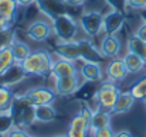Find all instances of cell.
Masks as SVG:
<instances>
[{
  "instance_id": "cell-28",
  "label": "cell",
  "mask_w": 146,
  "mask_h": 137,
  "mask_svg": "<svg viewBox=\"0 0 146 137\" xmlns=\"http://www.w3.org/2000/svg\"><path fill=\"white\" fill-rule=\"evenodd\" d=\"M0 62H1L3 65H6L7 68H10L11 65H14V64H16L10 44H9V45L0 47Z\"/></svg>"
},
{
  "instance_id": "cell-22",
  "label": "cell",
  "mask_w": 146,
  "mask_h": 137,
  "mask_svg": "<svg viewBox=\"0 0 146 137\" xmlns=\"http://www.w3.org/2000/svg\"><path fill=\"white\" fill-rule=\"evenodd\" d=\"M57 117V112L51 105H40L36 106V122H41V123H50L52 120H55Z\"/></svg>"
},
{
  "instance_id": "cell-41",
  "label": "cell",
  "mask_w": 146,
  "mask_h": 137,
  "mask_svg": "<svg viewBox=\"0 0 146 137\" xmlns=\"http://www.w3.org/2000/svg\"><path fill=\"white\" fill-rule=\"evenodd\" d=\"M143 103H145V106H146V97H145V99H143Z\"/></svg>"
},
{
  "instance_id": "cell-34",
  "label": "cell",
  "mask_w": 146,
  "mask_h": 137,
  "mask_svg": "<svg viewBox=\"0 0 146 137\" xmlns=\"http://www.w3.org/2000/svg\"><path fill=\"white\" fill-rule=\"evenodd\" d=\"M135 36H138L141 40H143V41H146V23L143 21V24L138 28V31H136V34Z\"/></svg>"
},
{
  "instance_id": "cell-27",
  "label": "cell",
  "mask_w": 146,
  "mask_h": 137,
  "mask_svg": "<svg viewBox=\"0 0 146 137\" xmlns=\"http://www.w3.org/2000/svg\"><path fill=\"white\" fill-rule=\"evenodd\" d=\"M13 127H14V122H13L11 115L9 112L0 113V134L6 136Z\"/></svg>"
},
{
  "instance_id": "cell-30",
  "label": "cell",
  "mask_w": 146,
  "mask_h": 137,
  "mask_svg": "<svg viewBox=\"0 0 146 137\" xmlns=\"http://www.w3.org/2000/svg\"><path fill=\"white\" fill-rule=\"evenodd\" d=\"M92 137H115V133H113L111 126H106V127L94 130L92 132Z\"/></svg>"
},
{
  "instance_id": "cell-39",
  "label": "cell",
  "mask_w": 146,
  "mask_h": 137,
  "mask_svg": "<svg viewBox=\"0 0 146 137\" xmlns=\"http://www.w3.org/2000/svg\"><path fill=\"white\" fill-rule=\"evenodd\" d=\"M141 16H142V18H143V21H145V23H146V9H143V10H142V14H141Z\"/></svg>"
},
{
  "instance_id": "cell-6",
  "label": "cell",
  "mask_w": 146,
  "mask_h": 137,
  "mask_svg": "<svg viewBox=\"0 0 146 137\" xmlns=\"http://www.w3.org/2000/svg\"><path fill=\"white\" fill-rule=\"evenodd\" d=\"M23 96L33 106H40V105H51L55 100L57 92L50 89V88L38 86V88H33V89L27 91Z\"/></svg>"
},
{
  "instance_id": "cell-4",
  "label": "cell",
  "mask_w": 146,
  "mask_h": 137,
  "mask_svg": "<svg viewBox=\"0 0 146 137\" xmlns=\"http://www.w3.org/2000/svg\"><path fill=\"white\" fill-rule=\"evenodd\" d=\"M119 93H121V91L118 89V86L115 85V82L108 81V82H104V84L98 88L94 97H95V100L99 103V107L111 110L112 106L115 105V102H116Z\"/></svg>"
},
{
  "instance_id": "cell-10",
  "label": "cell",
  "mask_w": 146,
  "mask_h": 137,
  "mask_svg": "<svg viewBox=\"0 0 146 137\" xmlns=\"http://www.w3.org/2000/svg\"><path fill=\"white\" fill-rule=\"evenodd\" d=\"M125 23V16L121 11L112 10L108 14L104 16V31L106 33V36H115L123 26Z\"/></svg>"
},
{
  "instance_id": "cell-26",
  "label": "cell",
  "mask_w": 146,
  "mask_h": 137,
  "mask_svg": "<svg viewBox=\"0 0 146 137\" xmlns=\"http://www.w3.org/2000/svg\"><path fill=\"white\" fill-rule=\"evenodd\" d=\"M131 95L135 97V100H143L146 97V76L138 79L132 86H131Z\"/></svg>"
},
{
  "instance_id": "cell-18",
  "label": "cell",
  "mask_w": 146,
  "mask_h": 137,
  "mask_svg": "<svg viewBox=\"0 0 146 137\" xmlns=\"http://www.w3.org/2000/svg\"><path fill=\"white\" fill-rule=\"evenodd\" d=\"M81 76L87 82H99L102 79V69L98 62H84L81 68Z\"/></svg>"
},
{
  "instance_id": "cell-23",
  "label": "cell",
  "mask_w": 146,
  "mask_h": 137,
  "mask_svg": "<svg viewBox=\"0 0 146 137\" xmlns=\"http://www.w3.org/2000/svg\"><path fill=\"white\" fill-rule=\"evenodd\" d=\"M128 51L136 54L146 62V41L141 40L138 36H131L128 38Z\"/></svg>"
},
{
  "instance_id": "cell-11",
  "label": "cell",
  "mask_w": 146,
  "mask_h": 137,
  "mask_svg": "<svg viewBox=\"0 0 146 137\" xmlns=\"http://www.w3.org/2000/svg\"><path fill=\"white\" fill-rule=\"evenodd\" d=\"M54 52L61 58L67 61H77L80 59V48H78V41H60L54 47Z\"/></svg>"
},
{
  "instance_id": "cell-40",
  "label": "cell",
  "mask_w": 146,
  "mask_h": 137,
  "mask_svg": "<svg viewBox=\"0 0 146 137\" xmlns=\"http://www.w3.org/2000/svg\"><path fill=\"white\" fill-rule=\"evenodd\" d=\"M54 137H68L67 134H60V136H54Z\"/></svg>"
},
{
  "instance_id": "cell-37",
  "label": "cell",
  "mask_w": 146,
  "mask_h": 137,
  "mask_svg": "<svg viewBox=\"0 0 146 137\" xmlns=\"http://www.w3.org/2000/svg\"><path fill=\"white\" fill-rule=\"evenodd\" d=\"M16 1H17V4H19V6H24V7H26V6L33 4L36 0H16Z\"/></svg>"
},
{
  "instance_id": "cell-33",
  "label": "cell",
  "mask_w": 146,
  "mask_h": 137,
  "mask_svg": "<svg viewBox=\"0 0 146 137\" xmlns=\"http://www.w3.org/2000/svg\"><path fill=\"white\" fill-rule=\"evenodd\" d=\"M128 6L132 9L143 10L146 9V0H128Z\"/></svg>"
},
{
  "instance_id": "cell-25",
  "label": "cell",
  "mask_w": 146,
  "mask_h": 137,
  "mask_svg": "<svg viewBox=\"0 0 146 137\" xmlns=\"http://www.w3.org/2000/svg\"><path fill=\"white\" fill-rule=\"evenodd\" d=\"M17 1L16 0H0V16L13 20L16 10H17Z\"/></svg>"
},
{
  "instance_id": "cell-29",
  "label": "cell",
  "mask_w": 146,
  "mask_h": 137,
  "mask_svg": "<svg viewBox=\"0 0 146 137\" xmlns=\"http://www.w3.org/2000/svg\"><path fill=\"white\" fill-rule=\"evenodd\" d=\"M112 10H116V11H121V13H125L126 7H128V0H105Z\"/></svg>"
},
{
  "instance_id": "cell-12",
  "label": "cell",
  "mask_w": 146,
  "mask_h": 137,
  "mask_svg": "<svg viewBox=\"0 0 146 137\" xmlns=\"http://www.w3.org/2000/svg\"><path fill=\"white\" fill-rule=\"evenodd\" d=\"M128 69L122 58H112L106 65V76L111 82H121L126 78Z\"/></svg>"
},
{
  "instance_id": "cell-42",
  "label": "cell",
  "mask_w": 146,
  "mask_h": 137,
  "mask_svg": "<svg viewBox=\"0 0 146 137\" xmlns=\"http://www.w3.org/2000/svg\"><path fill=\"white\" fill-rule=\"evenodd\" d=\"M0 137H3V136H1V134H0Z\"/></svg>"
},
{
  "instance_id": "cell-16",
  "label": "cell",
  "mask_w": 146,
  "mask_h": 137,
  "mask_svg": "<svg viewBox=\"0 0 146 137\" xmlns=\"http://www.w3.org/2000/svg\"><path fill=\"white\" fill-rule=\"evenodd\" d=\"M101 52L104 57L108 58H116L121 51V41L115 36H106L101 43Z\"/></svg>"
},
{
  "instance_id": "cell-32",
  "label": "cell",
  "mask_w": 146,
  "mask_h": 137,
  "mask_svg": "<svg viewBox=\"0 0 146 137\" xmlns=\"http://www.w3.org/2000/svg\"><path fill=\"white\" fill-rule=\"evenodd\" d=\"M88 130H82V129H77V127H68V137H87Z\"/></svg>"
},
{
  "instance_id": "cell-19",
  "label": "cell",
  "mask_w": 146,
  "mask_h": 137,
  "mask_svg": "<svg viewBox=\"0 0 146 137\" xmlns=\"http://www.w3.org/2000/svg\"><path fill=\"white\" fill-rule=\"evenodd\" d=\"M111 112H106L104 110L102 107H99L98 110H95L91 116V120H90V130L94 132L98 129H102V127H106L109 126L111 123Z\"/></svg>"
},
{
  "instance_id": "cell-36",
  "label": "cell",
  "mask_w": 146,
  "mask_h": 137,
  "mask_svg": "<svg viewBox=\"0 0 146 137\" xmlns=\"http://www.w3.org/2000/svg\"><path fill=\"white\" fill-rule=\"evenodd\" d=\"M115 137H133V134L128 130H121V132L115 133Z\"/></svg>"
},
{
  "instance_id": "cell-43",
  "label": "cell",
  "mask_w": 146,
  "mask_h": 137,
  "mask_svg": "<svg viewBox=\"0 0 146 137\" xmlns=\"http://www.w3.org/2000/svg\"><path fill=\"white\" fill-rule=\"evenodd\" d=\"M36 1H37V0H36Z\"/></svg>"
},
{
  "instance_id": "cell-8",
  "label": "cell",
  "mask_w": 146,
  "mask_h": 137,
  "mask_svg": "<svg viewBox=\"0 0 146 137\" xmlns=\"http://www.w3.org/2000/svg\"><path fill=\"white\" fill-rule=\"evenodd\" d=\"M51 31H52V27L47 21L38 20V21H33L27 27L26 34H27V37L30 40H33L36 43H43L51 36Z\"/></svg>"
},
{
  "instance_id": "cell-14",
  "label": "cell",
  "mask_w": 146,
  "mask_h": 137,
  "mask_svg": "<svg viewBox=\"0 0 146 137\" xmlns=\"http://www.w3.org/2000/svg\"><path fill=\"white\" fill-rule=\"evenodd\" d=\"M51 74L54 75V78H65V76H74L78 75V69L74 65L72 61H67V59H58L54 61L52 64V71Z\"/></svg>"
},
{
  "instance_id": "cell-35",
  "label": "cell",
  "mask_w": 146,
  "mask_h": 137,
  "mask_svg": "<svg viewBox=\"0 0 146 137\" xmlns=\"http://www.w3.org/2000/svg\"><path fill=\"white\" fill-rule=\"evenodd\" d=\"M68 6H72V7H75V6H82L84 3H85V0H64Z\"/></svg>"
},
{
  "instance_id": "cell-20",
  "label": "cell",
  "mask_w": 146,
  "mask_h": 137,
  "mask_svg": "<svg viewBox=\"0 0 146 137\" xmlns=\"http://www.w3.org/2000/svg\"><path fill=\"white\" fill-rule=\"evenodd\" d=\"M122 59H123L125 67L128 69V74H138V72H141L145 68V65H146V62L141 57H138L136 54L129 52V51L126 52V55Z\"/></svg>"
},
{
  "instance_id": "cell-2",
  "label": "cell",
  "mask_w": 146,
  "mask_h": 137,
  "mask_svg": "<svg viewBox=\"0 0 146 137\" xmlns=\"http://www.w3.org/2000/svg\"><path fill=\"white\" fill-rule=\"evenodd\" d=\"M52 64H54V61H52L48 51L40 49V51L31 52L20 65L27 75L48 76L52 71Z\"/></svg>"
},
{
  "instance_id": "cell-13",
  "label": "cell",
  "mask_w": 146,
  "mask_h": 137,
  "mask_svg": "<svg viewBox=\"0 0 146 137\" xmlns=\"http://www.w3.org/2000/svg\"><path fill=\"white\" fill-rule=\"evenodd\" d=\"M78 89H80L78 75L65 76V78H57L55 79V92H57V95L68 96V95L75 93Z\"/></svg>"
},
{
  "instance_id": "cell-24",
  "label": "cell",
  "mask_w": 146,
  "mask_h": 137,
  "mask_svg": "<svg viewBox=\"0 0 146 137\" xmlns=\"http://www.w3.org/2000/svg\"><path fill=\"white\" fill-rule=\"evenodd\" d=\"M13 97H14V95H13L11 89L7 85L0 84V113L10 110Z\"/></svg>"
},
{
  "instance_id": "cell-3",
  "label": "cell",
  "mask_w": 146,
  "mask_h": 137,
  "mask_svg": "<svg viewBox=\"0 0 146 137\" xmlns=\"http://www.w3.org/2000/svg\"><path fill=\"white\" fill-rule=\"evenodd\" d=\"M51 27L54 34L60 38V41H72L78 30L77 21L68 13L61 14L54 20H51Z\"/></svg>"
},
{
  "instance_id": "cell-1",
  "label": "cell",
  "mask_w": 146,
  "mask_h": 137,
  "mask_svg": "<svg viewBox=\"0 0 146 137\" xmlns=\"http://www.w3.org/2000/svg\"><path fill=\"white\" fill-rule=\"evenodd\" d=\"M9 113L13 117L14 127L24 129V127L31 126L36 122V106L29 103V100L23 95L20 96L14 95Z\"/></svg>"
},
{
  "instance_id": "cell-7",
  "label": "cell",
  "mask_w": 146,
  "mask_h": 137,
  "mask_svg": "<svg viewBox=\"0 0 146 137\" xmlns=\"http://www.w3.org/2000/svg\"><path fill=\"white\" fill-rule=\"evenodd\" d=\"M36 4H37L38 10L51 20H54L55 17H58L61 14H67L68 7H70L64 0H37Z\"/></svg>"
},
{
  "instance_id": "cell-38",
  "label": "cell",
  "mask_w": 146,
  "mask_h": 137,
  "mask_svg": "<svg viewBox=\"0 0 146 137\" xmlns=\"http://www.w3.org/2000/svg\"><path fill=\"white\" fill-rule=\"evenodd\" d=\"M7 69H9V68H7L6 65H3V64L0 62V76H1V75H3V74H4V72H6Z\"/></svg>"
},
{
  "instance_id": "cell-5",
  "label": "cell",
  "mask_w": 146,
  "mask_h": 137,
  "mask_svg": "<svg viewBox=\"0 0 146 137\" xmlns=\"http://www.w3.org/2000/svg\"><path fill=\"white\" fill-rule=\"evenodd\" d=\"M81 28L90 37H95L104 27V16L98 11H87L80 18Z\"/></svg>"
},
{
  "instance_id": "cell-15",
  "label": "cell",
  "mask_w": 146,
  "mask_h": 137,
  "mask_svg": "<svg viewBox=\"0 0 146 137\" xmlns=\"http://www.w3.org/2000/svg\"><path fill=\"white\" fill-rule=\"evenodd\" d=\"M135 103V97L131 95V92H121L115 105L112 106V109L109 110L112 115H122L131 110V107Z\"/></svg>"
},
{
  "instance_id": "cell-31",
  "label": "cell",
  "mask_w": 146,
  "mask_h": 137,
  "mask_svg": "<svg viewBox=\"0 0 146 137\" xmlns=\"http://www.w3.org/2000/svg\"><path fill=\"white\" fill-rule=\"evenodd\" d=\"M6 137H31L24 129H20V127H13L7 134Z\"/></svg>"
},
{
  "instance_id": "cell-9",
  "label": "cell",
  "mask_w": 146,
  "mask_h": 137,
  "mask_svg": "<svg viewBox=\"0 0 146 137\" xmlns=\"http://www.w3.org/2000/svg\"><path fill=\"white\" fill-rule=\"evenodd\" d=\"M78 48H80V59H82L84 62H98L99 64L104 59L101 49H98L90 40H80Z\"/></svg>"
},
{
  "instance_id": "cell-21",
  "label": "cell",
  "mask_w": 146,
  "mask_h": 137,
  "mask_svg": "<svg viewBox=\"0 0 146 137\" xmlns=\"http://www.w3.org/2000/svg\"><path fill=\"white\" fill-rule=\"evenodd\" d=\"M10 47H11V51H13V57H14L16 64H21V62L31 54L30 47L27 45L26 43H23V41L11 40V41H10Z\"/></svg>"
},
{
  "instance_id": "cell-17",
  "label": "cell",
  "mask_w": 146,
  "mask_h": 137,
  "mask_svg": "<svg viewBox=\"0 0 146 137\" xmlns=\"http://www.w3.org/2000/svg\"><path fill=\"white\" fill-rule=\"evenodd\" d=\"M26 76H27V74L23 71L21 65H20V64H14V65H11L0 78H1V84L10 86V85H13V84H17V82L23 81Z\"/></svg>"
}]
</instances>
